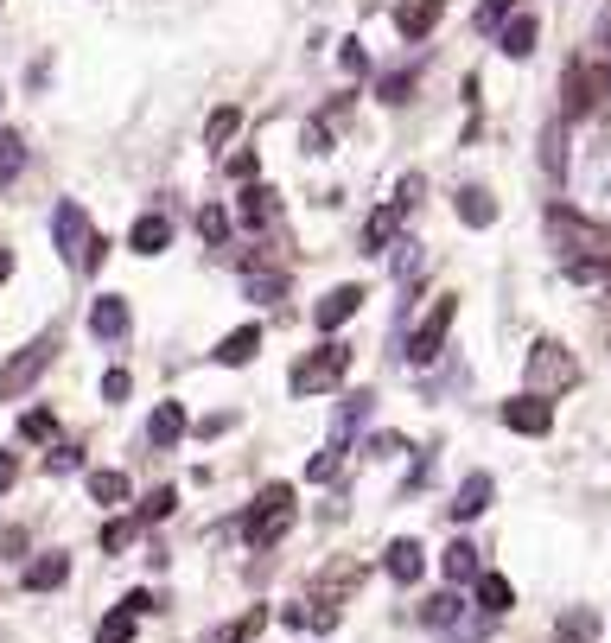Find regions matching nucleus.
Here are the masks:
<instances>
[{"instance_id":"c756f323","label":"nucleus","mask_w":611,"mask_h":643,"mask_svg":"<svg viewBox=\"0 0 611 643\" xmlns=\"http://www.w3.org/2000/svg\"><path fill=\"white\" fill-rule=\"evenodd\" d=\"M236 128H242V109H217L211 121H204V147H223V141H236Z\"/></svg>"},{"instance_id":"de8ad7c7","label":"nucleus","mask_w":611,"mask_h":643,"mask_svg":"<svg viewBox=\"0 0 611 643\" xmlns=\"http://www.w3.org/2000/svg\"><path fill=\"white\" fill-rule=\"evenodd\" d=\"M230 179H255V153H230Z\"/></svg>"},{"instance_id":"4468645a","label":"nucleus","mask_w":611,"mask_h":643,"mask_svg":"<svg viewBox=\"0 0 611 643\" xmlns=\"http://www.w3.org/2000/svg\"><path fill=\"white\" fill-rule=\"evenodd\" d=\"M90 332L96 338H128V300H121V293H102V300L90 306Z\"/></svg>"},{"instance_id":"8fccbe9b","label":"nucleus","mask_w":611,"mask_h":643,"mask_svg":"<svg viewBox=\"0 0 611 643\" xmlns=\"http://www.w3.org/2000/svg\"><path fill=\"white\" fill-rule=\"evenodd\" d=\"M13 478H20V459H13V453H0V491H7Z\"/></svg>"},{"instance_id":"423d86ee","label":"nucleus","mask_w":611,"mask_h":643,"mask_svg":"<svg viewBox=\"0 0 611 643\" xmlns=\"http://www.w3.org/2000/svg\"><path fill=\"white\" fill-rule=\"evenodd\" d=\"M580 382V363H573L567 344H554V338H541L535 351H529V395H541L548 402L554 389H573Z\"/></svg>"},{"instance_id":"c85d7f7f","label":"nucleus","mask_w":611,"mask_h":643,"mask_svg":"<svg viewBox=\"0 0 611 643\" xmlns=\"http://www.w3.org/2000/svg\"><path fill=\"white\" fill-rule=\"evenodd\" d=\"M20 166H26V141H20L13 128H0V185L20 179Z\"/></svg>"},{"instance_id":"cd10ccee","label":"nucleus","mask_w":611,"mask_h":643,"mask_svg":"<svg viewBox=\"0 0 611 643\" xmlns=\"http://www.w3.org/2000/svg\"><path fill=\"white\" fill-rule=\"evenodd\" d=\"M510 20H516V0H478V13H471L478 32H503Z\"/></svg>"},{"instance_id":"aec40b11","label":"nucleus","mask_w":611,"mask_h":643,"mask_svg":"<svg viewBox=\"0 0 611 643\" xmlns=\"http://www.w3.org/2000/svg\"><path fill=\"white\" fill-rule=\"evenodd\" d=\"M471 586H478V612H491V618H503V612L516 605V586L503 580V573H478Z\"/></svg>"},{"instance_id":"c9c22d12","label":"nucleus","mask_w":611,"mask_h":643,"mask_svg":"<svg viewBox=\"0 0 611 643\" xmlns=\"http://www.w3.org/2000/svg\"><path fill=\"white\" fill-rule=\"evenodd\" d=\"M561 637L592 643V637H599V612H567V618H561Z\"/></svg>"},{"instance_id":"f3484780","label":"nucleus","mask_w":611,"mask_h":643,"mask_svg":"<svg viewBox=\"0 0 611 643\" xmlns=\"http://www.w3.org/2000/svg\"><path fill=\"white\" fill-rule=\"evenodd\" d=\"M452 211H459V223H471V230H491V223H497V204H491L484 185H465L459 198H452Z\"/></svg>"},{"instance_id":"6ab92c4d","label":"nucleus","mask_w":611,"mask_h":643,"mask_svg":"<svg viewBox=\"0 0 611 643\" xmlns=\"http://www.w3.org/2000/svg\"><path fill=\"white\" fill-rule=\"evenodd\" d=\"M255 351H261V325H236V332L217 344V363H223V370H242Z\"/></svg>"},{"instance_id":"4c0bfd02","label":"nucleus","mask_w":611,"mask_h":643,"mask_svg":"<svg viewBox=\"0 0 611 643\" xmlns=\"http://www.w3.org/2000/svg\"><path fill=\"white\" fill-rule=\"evenodd\" d=\"M198 236H204V242H223V236H230V211L204 204V211H198Z\"/></svg>"},{"instance_id":"f8f14e48","label":"nucleus","mask_w":611,"mask_h":643,"mask_svg":"<svg viewBox=\"0 0 611 643\" xmlns=\"http://www.w3.org/2000/svg\"><path fill=\"white\" fill-rule=\"evenodd\" d=\"M491 497H497V484L484 478V472H471V478L459 484V497H452V523H471V516H484V510H491Z\"/></svg>"},{"instance_id":"e433bc0d","label":"nucleus","mask_w":611,"mask_h":643,"mask_svg":"<svg viewBox=\"0 0 611 643\" xmlns=\"http://www.w3.org/2000/svg\"><path fill=\"white\" fill-rule=\"evenodd\" d=\"M541 166H548L554 179L567 172V134H561V128H548V141H541Z\"/></svg>"},{"instance_id":"ea45409f","label":"nucleus","mask_w":611,"mask_h":643,"mask_svg":"<svg viewBox=\"0 0 611 643\" xmlns=\"http://www.w3.org/2000/svg\"><path fill=\"white\" fill-rule=\"evenodd\" d=\"M45 465H51V472H77V465H83V453H77V446H51V453H45Z\"/></svg>"},{"instance_id":"0eeeda50","label":"nucleus","mask_w":611,"mask_h":643,"mask_svg":"<svg viewBox=\"0 0 611 643\" xmlns=\"http://www.w3.org/2000/svg\"><path fill=\"white\" fill-rule=\"evenodd\" d=\"M51 357H58V338H32L26 351H13L7 363H0V402H20L32 382L45 376V363H51Z\"/></svg>"},{"instance_id":"9d476101","label":"nucleus","mask_w":611,"mask_h":643,"mask_svg":"<svg viewBox=\"0 0 611 643\" xmlns=\"http://www.w3.org/2000/svg\"><path fill=\"white\" fill-rule=\"evenodd\" d=\"M382 567H389V580L414 586V580L427 573V554H421V542H414V535H401V542H389V548H382Z\"/></svg>"},{"instance_id":"c03bdc74","label":"nucleus","mask_w":611,"mask_h":643,"mask_svg":"<svg viewBox=\"0 0 611 643\" xmlns=\"http://www.w3.org/2000/svg\"><path fill=\"white\" fill-rule=\"evenodd\" d=\"M414 198H421V172H408V179H401V185H395V204H401V211H408V204H414Z\"/></svg>"},{"instance_id":"9b49d317","label":"nucleus","mask_w":611,"mask_h":643,"mask_svg":"<svg viewBox=\"0 0 611 643\" xmlns=\"http://www.w3.org/2000/svg\"><path fill=\"white\" fill-rule=\"evenodd\" d=\"M440 26V0H395V32L401 39H427Z\"/></svg>"},{"instance_id":"1a4fd4ad","label":"nucleus","mask_w":611,"mask_h":643,"mask_svg":"<svg viewBox=\"0 0 611 643\" xmlns=\"http://www.w3.org/2000/svg\"><path fill=\"white\" fill-rule=\"evenodd\" d=\"M503 427H510V433H529V440H541V433L554 427V408L541 402V395H516V402H503Z\"/></svg>"},{"instance_id":"5701e85b","label":"nucleus","mask_w":611,"mask_h":643,"mask_svg":"<svg viewBox=\"0 0 611 643\" xmlns=\"http://www.w3.org/2000/svg\"><path fill=\"white\" fill-rule=\"evenodd\" d=\"M236 217L249 223V230H261V223L274 217V191H268V185H242V198H236Z\"/></svg>"},{"instance_id":"603ef678","label":"nucleus","mask_w":611,"mask_h":643,"mask_svg":"<svg viewBox=\"0 0 611 643\" xmlns=\"http://www.w3.org/2000/svg\"><path fill=\"white\" fill-rule=\"evenodd\" d=\"M599 39H605V45H611V20H605V32H599Z\"/></svg>"},{"instance_id":"473e14b6","label":"nucleus","mask_w":611,"mask_h":643,"mask_svg":"<svg viewBox=\"0 0 611 643\" xmlns=\"http://www.w3.org/2000/svg\"><path fill=\"white\" fill-rule=\"evenodd\" d=\"M134 535H141V516H115V523L102 529V548H109V554H121V548L134 542Z\"/></svg>"},{"instance_id":"bb28decb","label":"nucleus","mask_w":611,"mask_h":643,"mask_svg":"<svg viewBox=\"0 0 611 643\" xmlns=\"http://www.w3.org/2000/svg\"><path fill=\"white\" fill-rule=\"evenodd\" d=\"M134 624H141V618H134L128 605H115V612L96 624V643H134Z\"/></svg>"},{"instance_id":"58836bf2","label":"nucleus","mask_w":611,"mask_h":643,"mask_svg":"<svg viewBox=\"0 0 611 643\" xmlns=\"http://www.w3.org/2000/svg\"><path fill=\"white\" fill-rule=\"evenodd\" d=\"M281 293H287L281 274H249V300H281Z\"/></svg>"},{"instance_id":"09e8293b","label":"nucleus","mask_w":611,"mask_h":643,"mask_svg":"<svg viewBox=\"0 0 611 643\" xmlns=\"http://www.w3.org/2000/svg\"><path fill=\"white\" fill-rule=\"evenodd\" d=\"M344 71H357V77L370 71V58H363V45H344Z\"/></svg>"},{"instance_id":"ddd939ff","label":"nucleus","mask_w":611,"mask_h":643,"mask_svg":"<svg viewBox=\"0 0 611 643\" xmlns=\"http://www.w3.org/2000/svg\"><path fill=\"white\" fill-rule=\"evenodd\" d=\"M363 306V287H331L319 306H312V319H319V332H338L344 319H351V312Z\"/></svg>"},{"instance_id":"2f4dec72","label":"nucleus","mask_w":611,"mask_h":643,"mask_svg":"<svg viewBox=\"0 0 611 643\" xmlns=\"http://www.w3.org/2000/svg\"><path fill=\"white\" fill-rule=\"evenodd\" d=\"M459 612H465V599H459V593H433V599L421 605V618H427V624H459Z\"/></svg>"},{"instance_id":"39448f33","label":"nucleus","mask_w":611,"mask_h":643,"mask_svg":"<svg viewBox=\"0 0 611 643\" xmlns=\"http://www.w3.org/2000/svg\"><path fill=\"white\" fill-rule=\"evenodd\" d=\"M611 96V71L605 64H567V77H561V115L567 121H580V115H592L599 102Z\"/></svg>"},{"instance_id":"f03ea898","label":"nucleus","mask_w":611,"mask_h":643,"mask_svg":"<svg viewBox=\"0 0 611 643\" xmlns=\"http://www.w3.org/2000/svg\"><path fill=\"white\" fill-rule=\"evenodd\" d=\"M548 236L567 249V262H580V255H611V230L599 217L573 211V204H548Z\"/></svg>"},{"instance_id":"20e7f679","label":"nucleus","mask_w":611,"mask_h":643,"mask_svg":"<svg viewBox=\"0 0 611 643\" xmlns=\"http://www.w3.org/2000/svg\"><path fill=\"white\" fill-rule=\"evenodd\" d=\"M344 370H351V344L325 338L306 363H293V395H325V389H338Z\"/></svg>"},{"instance_id":"a18cd8bd","label":"nucleus","mask_w":611,"mask_h":643,"mask_svg":"<svg viewBox=\"0 0 611 643\" xmlns=\"http://www.w3.org/2000/svg\"><path fill=\"white\" fill-rule=\"evenodd\" d=\"M312 631H338V605H319V612H306Z\"/></svg>"},{"instance_id":"7ed1b4c3","label":"nucleus","mask_w":611,"mask_h":643,"mask_svg":"<svg viewBox=\"0 0 611 643\" xmlns=\"http://www.w3.org/2000/svg\"><path fill=\"white\" fill-rule=\"evenodd\" d=\"M293 484H268V491L255 497V510H249V548H274L281 535L293 529Z\"/></svg>"},{"instance_id":"393cba45","label":"nucleus","mask_w":611,"mask_h":643,"mask_svg":"<svg viewBox=\"0 0 611 643\" xmlns=\"http://www.w3.org/2000/svg\"><path fill=\"white\" fill-rule=\"evenodd\" d=\"M261 624H268V612L255 605V612H242V618H230V624H217V631L204 637V643H249V637L261 631Z\"/></svg>"},{"instance_id":"72a5a7b5","label":"nucleus","mask_w":611,"mask_h":643,"mask_svg":"<svg viewBox=\"0 0 611 643\" xmlns=\"http://www.w3.org/2000/svg\"><path fill=\"white\" fill-rule=\"evenodd\" d=\"M172 510H179V491H172V484H160V491L141 503V523H166Z\"/></svg>"},{"instance_id":"a211bd4d","label":"nucleus","mask_w":611,"mask_h":643,"mask_svg":"<svg viewBox=\"0 0 611 643\" xmlns=\"http://www.w3.org/2000/svg\"><path fill=\"white\" fill-rule=\"evenodd\" d=\"M535 39H541L535 13H516V20L497 32V51H503V58H529V51H535Z\"/></svg>"},{"instance_id":"b1692460","label":"nucleus","mask_w":611,"mask_h":643,"mask_svg":"<svg viewBox=\"0 0 611 643\" xmlns=\"http://www.w3.org/2000/svg\"><path fill=\"white\" fill-rule=\"evenodd\" d=\"M440 567H446L452 586H465V580H478V573H484V567H478V548H471V542H452V548L440 554Z\"/></svg>"},{"instance_id":"6e6552de","label":"nucleus","mask_w":611,"mask_h":643,"mask_svg":"<svg viewBox=\"0 0 611 643\" xmlns=\"http://www.w3.org/2000/svg\"><path fill=\"white\" fill-rule=\"evenodd\" d=\"M452 319H459V300H452V293H440V300L427 306V319L408 332V363H433V357H440V344H446V332H452Z\"/></svg>"},{"instance_id":"a19ab883","label":"nucleus","mask_w":611,"mask_h":643,"mask_svg":"<svg viewBox=\"0 0 611 643\" xmlns=\"http://www.w3.org/2000/svg\"><path fill=\"white\" fill-rule=\"evenodd\" d=\"M306 478H312V484L338 478V446H331V453H319V459H312V465H306Z\"/></svg>"},{"instance_id":"a878e982","label":"nucleus","mask_w":611,"mask_h":643,"mask_svg":"<svg viewBox=\"0 0 611 643\" xmlns=\"http://www.w3.org/2000/svg\"><path fill=\"white\" fill-rule=\"evenodd\" d=\"M128 491H134V484L121 478V472H90V497L102 503V510H115V503H128Z\"/></svg>"},{"instance_id":"f257e3e1","label":"nucleus","mask_w":611,"mask_h":643,"mask_svg":"<svg viewBox=\"0 0 611 643\" xmlns=\"http://www.w3.org/2000/svg\"><path fill=\"white\" fill-rule=\"evenodd\" d=\"M51 242H58V255H64V262H71L77 274L102 268V255H109V236L90 230V217H83L77 198H64L58 211H51Z\"/></svg>"},{"instance_id":"7c9ffc66","label":"nucleus","mask_w":611,"mask_h":643,"mask_svg":"<svg viewBox=\"0 0 611 643\" xmlns=\"http://www.w3.org/2000/svg\"><path fill=\"white\" fill-rule=\"evenodd\" d=\"M567 281H580V287L611 281V255H580V262H567Z\"/></svg>"},{"instance_id":"2eb2a0df","label":"nucleus","mask_w":611,"mask_h":643,"mask_svg":"<svg viewBox=\"0 0 611 643\" xmlns=\"http://www.w3.org/2000/svg\"><path fill=\"white\" fill-rule=\"evenodd\" d=\"M401 204H382V211L363 223V255H382V249H395V230H401Z\"/></svg>"},{"instance_id":"412c9836","label":"nucleus","mask_w":611,"mask_h":643,"mask_svg":"<svg viewBox=\"0 0 611 643\" xmlns=\"http://www.w3.org/2000/svg\"><path fill=\"white\" fill-rule=\"evenodd\" d=\"M147 440L153 446H179L185 440V408L179 402H160V408H153V421H147Z\"/></svg>"},{"instance_id":"37998d69","label":"nucleus","mask_w":611,"mask_h":643,"mask_svg":"<svg viewBox=\"0 0 611 643\" xmlns=\"http://www.w3.org/2000/svg\"><path fill=\"white\" fill-rule=\"evenodd\" d=\"M128 389H134L128 370H109V376H102V395H109V402H128Z\"/></svg>"},{"instance_id":"4be33fe9","label":"nucleus","mask_w":611,"mask_h":643,"mask_svg":"<svg viewBox=\"0 0 611 643\" xmlns=\"http://www.w3.org/2000/svg\"><path fill=\"white\" fill-rule=\"evenodd\" d=\"M64 580H71V561H64V554H39V561L26 567L32 593H51V586H64Z\"/></svg>"},{"instance_id":"f704fd0d","label":"nucleus","mask_w":611,"mask_h":643,"mask_svg":"<svg viewBox=\"0 0 611 643\" xmlns=\"http://www.w3.org/2000/svg\"><path fill=\"white\" fill-rule=\"evenodd\" d=\"M51 433H58L51 408H26V414H20V440H51Z\"/></svg>"},{"instance_id":"49530a36","label":"nucleus","mask_w":611,"mask_h":643,"mask_svg":"<svg viewBox=\"0 0 611 643\" xmlns=\"http://www.w3.org/2000/svg\"><path fill=\"white\" fill-rule=\"evenodd\" d=\"M121 605H128V612H134V618H147V612H160V599H153V593H128V599H121Z\"/></svg>"},{"instance_id":"dca6fc26","label":"nucleus","mask_w":611,"mask_h":643,"mask_svg":"<svg viewBox=\"0 0 611 643\" xmlns=\"http://www.w3.org/2000/svg\"><path fill=\"white\" fill-rule=\"evenodd\" d=\"M172 242V223L160 217V211H147V217H134V230H128V249L134 255H160Z\"/></svg>"},{"instance_id":"79ce46f5","label":"nucleus","mask_w":611,"mask_h":643,"mask_svg":"<svg viewBox=\"0 0 611 643\" xmlns=\"http://www.w3.org/2000/svg\"><path fill=\"white\" fill-rule=\"evenodd\" d=\"M408 90H414V77H408V71L382 77V102H408Z\"/></svg>"},{"instance_id":"3c124183","label":"nucleus","mask_w":611,"mask_h":643,"mask_svg":"<svg viewBox=\"0 0 611 643\" xmlns=\"http://www.w3.org/2000/svg\"><path fill=\"white\" fill-rule=\"evenodd\" d=\"M7 274H13V255H7V249H0V281H7Z\"/></svg>"}]
</instances>
